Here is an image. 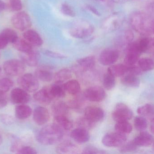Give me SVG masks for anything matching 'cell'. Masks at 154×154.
Listing matches in <instances>:
<instances>
[{"label":"cell","instance_id":"obj_1","mask_svg":"<svg viewBox=\"0 0 154 154\" xmlns=\"http://www.w3.org/2000/svg\"><path fill=\"white\" fill-rule=\"evenodd\" d=\"M64 137L63 130L55 124H50L42 127L38 133L37 139L44 145H52L59 143Z\"/></svg>","mask_w":154,"mask_h":154},{"label":"cell","instance_id":"obj_2","mask_svg":"<svg viewBox=\"0 0 154 154\" xmlns=\"http://www.w3.org/2000/svg\"><path fill=\"white\" fill-rule=\"evenodd\" d=\"M152 21L149 15L140 12L134 13L130 18V24L133 29L143 35H150L152 33Z\"/></svg>","mask_w":154,"mask_h":154},{"label":"cell","instance_id":"obj_3","mask_svg":"<svg viewBox=\"0 0 154 154\" xmlns=\"http://www.w3.org/2000/svg\"><path fill=\"white\" fill-rule=\"evenodd\" d=\"M95 30L91 23L83 20L77 21L69 30V34L73 38L83 39L90 36Z\"/></svg>","mask_w":154,"mask_h":154},{"label":"cell","instance_id":"obj_4","mask_svg":"<svg viewBox=\"0 0 154 154\" xmlns=\"http://www.w3.org/2000/svg\"><path fill=\"white\" fill-rule=\"evenodd\" d=\"M12 24L15 29L21 31H25L32 26L31 19L26 12L20 11L13 15L11 19Z\"/></svg>","mask_w":154,"mask_h":154},{"label":"cell","instance_id":"obj_5","mask_svg":"<svg viewBox=\"0 0 154 154\" xmlns=\"http://www.w3.org/2000/svg\"><path fill=\"white\" fill-rule=\"evenodd\" d=\"M127 137L125 134L119 132L108 133L102 139V143L105 146L108 147L121 146L125 143Z\"/></svg>","mask_w":154,"mask_h":154},{"label":"cell","instance_id":"obj_6","mask_svg":"<svg viewBox=\"0 0 154 154\" xmlns=\"http://www.w3.org/2000/svg\"><path fill=\"white\" fill-rule=\"evenodd\" d=\"M18 83L23 89L27 92H34L39 86L38 80L35 75L29 73L25 74L19 78Z\"/></svg>","mask_w":154,"mask_h":154},{"label":"cell","instance_id":"obj_7","mask_svg":"<svg viewBox=\"0 0 154 154\" xmlns=\"http://www.w3.org/2000/svg\"><path fill=\"white\" fill-rule=\"evenodd\" d=\"M3 68L5 72L7 75L15 77L23 73L25 70V66L22 61L11 59L5 62Z\"/></svg>","mask_w":154,"mask_h":154},{"label":"cell","instance_id":"obj_8","mask_svg":"<svg viewBox=\"0 0 154 154\" xmlns=\"http://www.w3.org/2000/svg\"><path fill=\"white\" fill-rule=\"evenodd\" d=\"M133 116V113L128 106L124 103H119L112 113V117L116 122L128 121Z\"/></svg>","mask_w":154,"mask_h":154},{"label":"cell","instance_id":"obj_9","mask_svg":"<svg viewBox=\"0 0 154 154\" xmlns=\"http://www.w3.org/2000/svg\"><path fill=\"white\" fill-rule=\"evenodd\" d=\"M83 96L88 101L100 102L106 97V93L102 87L93 86L87 88L83 93Z\"/></svg>","mask_w":154,"mask_h":154},{"label":"cell","instance_id":"obj_10","mask_svg":"<svg viewBox=\"0 0 154 154\" xmlns=\"http://www.w3.org/2000/svg\"><path fill=\"white\" fill-rule=\"evenodd\" d=\"M141 52L138 49L135 42H130L127 49L126 54L124 59V63L127 66H132L138 61Z\"/></svg>","mask_w":154,"mask_h":154},{"label":"cell","instance_id":"obj_11","mask_svg":"<svg viewBox=\"0 0 154 154\" xmlns=\"http://www.w3.org/2000/svg\"><path fill=\"white\" fill-rule=\"evenodd\" d=\"M119 57V52L118 50L106 49L100 52L99 57V61L104 66H110L116 63Z\"/></svg>","mask_w":154,"mask_h":154},{"label":"cell","instance_id":"obj_12","mask_svg":"<svg viewBox=\"0 0 154 154\" xmlns=\"http://www.w3.org/2000/svg\"><path fill=\"white\" fill-rule=\"evenodd\" d=\"M121 22L122 18L119 14H114L106 18L102 23V29L106 32L114 31L120 27Z\"/></svg>","mask_w":154,"mask_h":154},{"label":"cell","instance_id":"obj_13","mask_svg":"<svg viewBox=\"0 0 154 154\" xmlns=\"http://www.w3.org/2000/svg\"><path fill=\"white\" fill-rule=\"evenodd\" d=\"M104 115L103 109L96 106L87 107L84 111V116L95 124L101 121L104 118Z\"/></svg>","mask_w":154,"mask_h":154},{"label":"cell","instance_id":"obj_14","mask_svg":"<svg viewBox=\"0 0 154 154\" xmlns=\"http://www.w3.org/2000/svg\"><path fill=\"white\" fill-rule=\"evenodd\" d=\"M11 100L13 103L23 105L29 101L30 96L28 92L23 89L16 88L12 90L11 95Z\"/></svg>","mask_w":154,"mask_h":154},{"label":"cell","instance_id":"obj_15","mask_svg":"<svg viewBox=\"0 0 154 154\" xmlns=\"http://www.w3.org/2000/svg\"><path fill=\"white\" fill-rule=\"evenodd\" d=\"M50 116L48 110L46 108L38 106L34 109L33 119L34 122L38 125H43L49 120Z\"/></svg>","mask_w":154,"mask_h":154},{"label":"cell","instance_id":"obj_16","mask_svg":"<svg viewBox=\"0 0 154 154\" xmlns=\"http://www.w3.org/2000/svg\"><path fill=\"white\" fill-rule=\"evenodd\" d=\"M33 98L37 102L45 105L50 104L52 99H54L49 86L44 87L36 92L33 95Z\"/></svg>","mask_w":154,"mask_h":154},{"label":"cell","instance_id":"obj_17","mask_svg":"<svg viewBox=\"0 0 154 154\" xmlns=\"http://www.w3.org/2000/svg\"><path fill=\"white\" fill-rule=\"evenodd\" d=\"M23 36L32 47H40L43 44V40L41 36L34 30L29 29L25 31Z\"/></svg>","mask_w":154,"mask_h":154},{"label":"cell","instance_id":"obj_18","mask_svg":"<svg viewBox=\"0 0 154 154\" xmlns=\"http://www.w3.org/2000/svg\"><path fill=\"white\" fill-rule=\"evenodd\" d=\"M79 147L70 142H65L58 146L56 152L59 154H76L80 153Z\"/></svg>","mask_w":154,"mask_h":154},{"label":"cell","instance_id":"obj_19","mask_svg":"<svg viewBox=\"0 0 154 154\" xmlns=\"http://www.w3.org/2000/svg\"><path fill=\"white\" fill-rule=\"evenodd\" d=\"M22 61L30 67H36L39 61V53L37 51L32 50L29 52L22 53L21 55Z\"/></svg>","mask_w":154,"mask_h":154},{"label":"cell","instance_id":"obj_20","mask_svg":"<svg viewBox=\"0 0 154 154\" xmlns=\"http://www.w3.org/2000/svg\"><path fill=\"white\" fill-rule=\"evenodd\" d=\"M70 136L75 142L80 144L87 143L90 139L88 130L79 127L73 130L70 134Z\"/></svg>","mask_w":154,"mask_h":154},{"label":"cell","instance_id":"obj_21","mask_svg":"<svg viewBox=\"0 0 154 154\" xmlns=\"http://www.w3.org/2000/svg\"><path fill=\"white\" fill-rule=\"evenodd\" d=\"M35 76L38 80L44 82H50L54 77L53 72L50 68L46 66L37 68L35 71Z\"/></svg>","mask_w":154,"mask_h":154},{"label":"cell","instance_id":"obj_22","mask_svg":"<svg viewBox=\"0 0 154 154\" xmlns=\"http://www.w3.org/2000/svg\"><path fill=\"white\" fill-rule=\"evenodd\" d=\"M133 141L137 146L146 147L152 143L153 138L149 133L142 131Z\"/></svg>","mask_w":154,"mask_h":154},{"label":"cell","instance_id":"obj_23","mask_svg":"<svg viewBox=\"0 0 154 154\" xmlns=\"http://www.w3.org/2000/svg\"><path fill=\"white\" fill-rule=\"evenodd\" d=\"M50 91L53 99L62 98L66 96V91L65 83L63 82H56L49 86Z\"/></svg>","mask_w":154,"mask_h":154},{"label":"cell","instance_id":"obj_24","mask_svg":"<svg viewBox=\"0 0 154 154\" xmlns=\"http://www.w3.org/2000/svg\"><path fill=\"white\" fill-rule=\"evenodd\" d=\"M77 63L78 67L83 71L90 70L95 66L96 58L93 56H87L78 59Z\"/></svg>","mask_w":154,"mask_h":154},{"label":"cell","instance_id":"obj_25","mask_svg":"<svg viewBox=\"0 0 154 154\" xmlns=\"http://www.w3.org/2000/svg\"><path fill=\"white\" fill-rule=\"evenodd\" d=\"M69 107L67 103L63 101L55 102L51 106V111L54 117L66 116L68 114Z\"/></svg>","mask_w":154,"mask_h":154},{"label":"cell","instance_id":"obj_26","mask_svg":"<svg viewBox=\"0 0 154 154\" xmlns=\"http://www.w3.org/2000/svg\"><path fill=\"white\" fill-rule=\"evenodd\" d=\"M121 82L123 85L130 87H138L140 84V81L136 76L126 73L122 76Z\"/></svg>","mask_w":154,"mask_h":154},{"label":"cell","instance_id":"obj_27","mask_svg":"<svg viewBox=\"0 0 154 154\" xmlns=\"http://www.w3.org/2000/svg\"><path fill=\"white\" fill-rule=\"evenodd\" d=\"M12 44L14 49L22 53L29 52L33 50L32 46L24 38H18Z\"/></svg>","mask_w":154,"mask_h":154},{"label":"cell","instance_id":"obj_28","mask_svg":"<svg viewBox=\"0 0 154 154\" xmlns=\"http://www.w3.org/2000/svg\"><path fill=\"white\" fill-rule=\"evenodd\" d=\"M54 124L58 126L62 129L69 131L73 127L72 121L66 116H58L54 117Z\"/></svg>","mask_w":154,"mask_h":154},{"label":"cell","instance_id":"obj_29","mask_svg":"<svg viewBox=\"0 0 154 154\" xmlns=\"http://www.w3.org/2000/svg\"><path fill=\"white\" fill-rule=\"evenodd\" d=\"M32 113L31 108L29 106L21 105L16 107L15 114L16 118L20 120H24L29 117Z\"/></svg>","mask_w":154,"mask_h":154},{"label":"cell","instance_id":"obj_30","mask_svg":"<svg viewBox=\"0 0 154 154\" xmlns=\"http://www.w3.org/2000/svg\"><path fill=\"white\" fill-rule=\"evenodd\" d=\"M66 91L73 96H78L81 90L79 83L76 80H70L65 83Z\"/></svg>","mask_w":154,"mask_h":154},{"label":"cell","instance_id":"obj_31","mask_svg":"<svg viewBox=\"0 0 154 154\" xmlns=\"http://www.w3.org/2000/svg\"><path fill=\"white\" fill-rule=\"evenodd\" d=\"M137 113L144 117L151 119L154 118V105L147 104L139 107L137 110Z\"/></svg>","mask_w":154,"mask_h":154},{"label":"cell","instance_id":"obj_32","mask_svg":"<svg viewBox=\"0 0 154 154\" xmlns=\"http://www.w3.org/2000/svg\"><path fill=\"white\" fill-rule=\"evenodd\" d=\"M72 77V71L69 69L65 68L59 71L55 74L56 82H64L71 78Z\"/></svg>","mask_w":154,"mask_h":154},{"label":"cell","instance_id":"obj_33","mask_svg":"<svg viewBox=\"0 0 154 154\" xmlns=\"http://www.w3.org/2000/svg\"><path fill=\"white\" fill-rule=\"evenodd\" d=\"M115 77L124 76L127 72L128 67L125 64H118L112 65L108 69Z\"/></svg>","mask_w":154,"mask_h":154},{"label":"cell","instance_id":"obj_34","mask_svg":"<svg viewBox=\"0 0 154 154\" xmlns=\"http://www.w3.org/2000/svg\"><path fill=\"white\" fill-rule=\"evenodd\" d=\"M103 84L104 87L107 90L112 89L116 85L115 77L108 70L104 74L103 78Z\"/></svg>","mask_w":154,"mask_h":154},{"label":"cell","instance_id":"obj_35","mask_svg":"<svg viewBox=\"0 0 154 154\" xmlns=\"http://www.w3.org/2000/svg\"><path fill=\"white\" fill-rule=\"evenodd\" d=\"M115 130L116 132L122 134H128L132 132L133 127L128 121L116 122L115 125Z\"/></svg>","mask_w":154,"mask_h":154},{"label":"cell","instance_id":"obj_36","mask_svg":"<svg viewBox=\"0 0 154 154\" xmlns=\"http://www.w3.org/2000/svg\"><path fill=\"white\" fill-rule=\"evenodd\" d=\"M137 62L138 66L143 71H149L154 69V61L152 59L142 58L139 59Z\"/></svg>","mask_w":154,"mask_h":154},{"label":"cell","instance_id":"obj_37","mask_svg":"<svg viewBox=\"0 0 154 154\" xmlns=\"http://www.w3.org/2000/svg\"><path fill=\"white\" fill-rule=\"evenodd\" d=\"M1 34L5 38L9 43H13L19 38L16 32L11 28L4 29L1 33Z\"/></svg>","mask_w":154,"mask_h":154},{"label":"cell","instance_id":"obj_38","mask_svg":"<svg viewBox=\"0 0 154 154\" xmlns=\"http://www.w3.org/2000/svg\"><path fill=\"white\" fill-rule=\"evenodd\" d=\"M76 124L78 127L83 128L87 130H90L93 128L95 124V123L90 121L85 116L78 118Z\"/></svg>","mask_w":154,"mask_h":154},{"label":"cell","instance_id":"obj_39","mask_svg":"<svg viewBox=\"0 0 154 154\" xmlns=\"http://www.w3.org/2000/svg\"><path fill=\"white\" fill-rule=\"evenodd\" d=\"M135 42L142 53L150 51L151 39L145 37L138 40Z\"/></svg>","mask_w":154,"mask_h":154},{"label":"cell","instance_id":"obj_40","mask_svg":"<svg viewBox=\"0 0 154 154\" xmlns=\"http://www.w3.org/2000/svg\"><path fill=\"white\" fill-rule=\"evenodd\" d=\"M134 125L137 130L141 132L144 131L147 127V120L142 116L136 117L134 121Z\"/></svg>","mask_w":154,"mask_h":154},{"label":"cell","instance_id":"obj_41","mask_svg":"<svg viewBox=\"0 0 154 154\" xmlns=\"http://www.w3.org/2000/svg\"><path fill=\"white\" fill-rule=\"evenodd\" d=\"M13 82L11 80L7 78L0 80V93L5 94L12 86Z\"/></svg>","mask_w":154,"mask_h":154},{"label":"cell","instance_id":"obj_42","mask_svg":"<svg viewBox=\"0 0 154 154\" xmlns=\"http://www.w3.org/2000/svg\"><path fill=\"white\" fill-rule=\"evenodd\" d=\"M67 104L69 108L78 110V109H80L83 106V104H84V100L81 98L78 97L69 100Z\"/></svg>","mask_w":154,"mask_h":154},{"label":"cell","instance_id":"obj_43","mask_svg":"<svg viewBox=\"0 0 154 154\" xmlns=\"http://www.w3.org/2000/svg\"><path fill=\"white\" fill-rule=\"evenodd\" d=\"M61 11L62 13L66 16L74 17L76 16V13L73 8L66 3H63L61 6Z\"/></svg>","mask_w":154,"mask_h":154},{"label":"cell","instance_id":"obj_44","mask_svg":"<svg viewBox=\"0 0 154 154\" xmlns=\"http://www.w3.org/2000/svg\"><path fill=\"white\" fill-rule=\"evenodd\" d=\"M120 147H121L119 150L121 152L126 153L135 151L137 149V146L132 141L127 143H124Z\"/></svg>","mask_w":154,"mask_h":154},{"label":"cell","instance_id":"obj_45","mask_svg":"<svg viewBox=\"0 0 154 154\" xmlns=\"http://www.w3.org/2000/svg\"><path fill=\"white\" fill-rule=\"evenodd\" d=\"M9 7L13 11H20L23 8L21 0H9Z\"/></svg>","mask_w":154,"mask_h":154},{"label":"cell","instance_id":"obj_46","mask_svg":"<svg viewBox=\"0 0 154 154\" xmlns=\"http://www.w3.org/2000/svg\"><path fill=\"white\" fill-rule=\"evenodd\" d=\"M103 150H100L93 146H88L82 150L81 153L84 154H102L106 153Z\"/></svg>","mask_w":154,"mask_h":154},{"label":"cell","instance_id":"obj_47","mask_svg":"<svg viewBox=\"0 0 154 154\" xmlns=\"http://www.w3.org/2000/svg\"><path fill=\"white\" fill-rule=\"evenodd\" d=\"M17 153L22 154H36L37 151L30 146H21L17 151Z\"/></svg>","mask_w":154,"mask_h":154},{"label":"cell","instance_id":"obj_48","mask_svg":"<svg viewBox=\"0 0 154 154\" xmlns=\"http://www.w3.org/2000/svg\"><path fill=\"white\" fill-rule=\"evenodd\" d=\"M127 67L128 70L127 73L137 76L138 75H141L143 72L142 70L138 66H137L134 65L132 66H127Z\"/></svg>","mask_w":154,"mask_h":154},{"label":"cell","instance_id":"obj_49","mask_svg":"<svg viewBox=\"0 0 154 154\" xmlns=\"http://www.w3.org/2000/svg\"><path fill=\"white\" fill-rule=\"evenodd\" d=\"M44 54L48 57L54 58L64 59L66 58V56L63 54L52 51L49 50L44 51Z\"/></svg>","mask_w":154,"mask_h":154},{"label":"cell","instance_id":"obj_50","mask_svg":"<svg viewBox=\"0 0 154 154\" xmlns=\"http://www.w3.org/2000/svg\"><path fill=\"white\" fill-rule=\"evenodd\" d=\"M0 120L3 124L6 125L12 124L14 121L12 116L5 114L0 115Z\"/></svg>","mask_w":154,"mask_h":154},{"label":"cell","instance_id":"obj_51","mask_svg":"<svg viewBox=\"0 0 154 154\" xmlns=\"http://www.w3.org/2000/svg\"><path fill=\"white\" fill-rule=\"evenodd\" d=\"M7 104V99L5 94L0 93V108L5 107Z\"/></svg>","mask_w":154,"mask_h":154},{"label":"cell","instance_id":"obj_52","mask_svg":"<svg viewBox=\"0 0 154 154\" xmlns=\"http://www.w3.org/2000/svg\"><path fill=\"white\" fill-rule=\"evenodd\" d=\"M86 8L87 10L92 12L95 15L98 16H100V12L98 11L97 9H96L95 7L92 6V5H86Z\"/></svg>","mask_w":154,"mask_h":154},{"label":"cell","instance_id":"obj_53","mask_svg":"<svg viewBox=\"0 0 154 154\" xmlns=\"http://www.w3.org/2000/svg\"><path fill=\"white\" fill-rule=\"evenodd\" d=\"M146 10L149 14L154 16V0L150 2L147 4Z\"/></svg>","mask_w":154,"mask_h":154},{"label":"cell","instance_id":"obj_54","mask_svg":"<svg viewBox=\"0 0 154 154\" xmlns=\"http://www.w3.org/2000/svg\"><path fill=\"white\" fill-rule=\"evenodd\" d=\"M9 42L5 39V38L0 33V49H4L8 45Z\"/></svg>","mask_w":154,"mask_h":154},{"label":"cell","instance_id":"obj_55","mask_svg":"<svg viewBox=\"0 0 154 154\" xmlns=\"http://www.w3.org/2000/svg\"><path fill=\"white\" fill-rule=\"evenodd\" d=\"M6 8V4L2 0H0V13L3 11Z\"/></svg>","mask_w":154,"mask_h":154},{"label":"cell","instance_id":"obj_56","mask_svg":"<svg viewBox=\"0 0 154 154\" xmlns=\"http://www.w3.org/2000/svg\"><path fill=\"white\" fill-rule=\"evenodd\" d=\"M150 130L151 132L154 134V118L151 120V125H150Z\"/></svg>","mask_w":154,"mask_h":154},{"label":"cell","instance_id":"obj_57","mask_svg":"<svg viewBox=\"0 0 154 154\" xmlns=\"http://www.w3.org/2000/svg\"><path fill=\"white\" fill-rule=\"evenodd\" d=\"M150 50H152L153 52L154 55V39H151V47H150Z\"/></svg>","mask_w":154,"mask_h":154},{"label":"cell","instance_id":"obj_58","mask_svg":"<svg viewBox=\"0 0 154 154\" xmlns=\"http://www.w3.org/2000/svg\"><path fill=\"white\" fill-rule=\"evenodd\" d=\"M151 30L152 33H154V19L152 20V24H151Z\"/></svg>","mask_w":154,"mask_h":154},{"label":"cell","instance_id":"obj_59","mask_svg":"<svg viewBox=\"0 0 154 154\" xmlns=\"http://www.w3.org/2000/svg\"><path fill=\"white\" fill-rule=\"evenodd\" d=\"M112 1L116 3H121L125 2V0H112Z\"/></svg>","mask_w":154,"mask_h":154},{"label":"cell","instance_id":"obj_60","mask_svg":"<svg viewBox=\"0 0 154 154\" xmlns=\"http://www.w3.org/2000/svg\"><path fill=\"white\" fill-rule=\"evenodd\" d=\"M2 137L0 135V146L2 144Z\"/></svg>","mask_w":154,"mask_h":154},{"label":"cell","instance_id":"obj_61","mask_svg":"<svg viewBox=\"0 0 154 154\" xmlns=\"http://www.w3.org/2000/svg\"><path fill=\"white\" fill-rule=\"evenodd\" d=\"M152 143H153V149L154 150V141H153V142Z\"/></svg>","mask_w":154,"mask_h":154},{"label":"cell","instance_id":"obj_62","mask_svg":"<svg viewBox=\"0 0 154 154\" xmlns=\"http://www.w3.org/2000/svg\"><path fill=\"white\" fill-rule=\"evenodd\" d=\"M97 1H100V2H104L105 0H97Z\"/></svg>","mask_w":154,"mask_h":154},{"label":"cell","instance_id":"obj_63","mask_svg":"<svg viewBox=\"0 0 154 154\" xmlns=\"http://www.w3.org/2000/svg\"><path fill=\"white\" fill-rule=\"evenodd\" d=\"M1 68H0V73H1Z\"/></svg>","mask_w":154,"mask_h":154},{"label":"cell","instance_id":"obj_64","mask_svg":"<svg viewBox=\"0 0 154 154\" xmlns=\"http://www.w3.org/2000/svg\"><path fill=\"white\" fill-rule=\"evenodd\" d=\"M125 1H126V0H125ZM132 1H133V0H132Z\"/></svg>","mask_w":154,"mask_h":154}]
</instances>
